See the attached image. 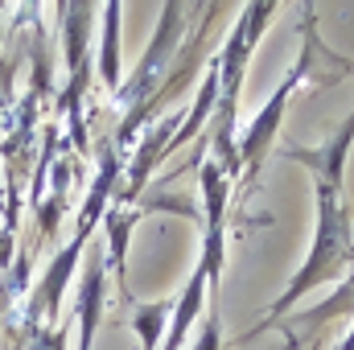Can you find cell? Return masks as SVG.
Here are the masks:
<instances>
[{
	"instance_id": "4fadbf2b",
	"label": "cell",
	"mask_w": 354,
	"mask_h": 350,
	"mask_svg": "<svg viewBox=\"0 0 354 350\" xmlns=\"http://www.w3.org/2000/svg\"><path fill=\"white\" fill-rule=\"evenodd\" d=\"M66 334H71V326L41 330V334H37V347H41V350H66Z\"/></svg>"
},
{
	"instance_id": "ba28073f",
	"label": "cell",
	"mask_w": 354,
	"mask_h": 350,
	"mask_svg": "<svg viewBox=\"0 0 354 350\" xmlns=\"http://www.w3.org/2000/svg\"><path fill=\"white\" fill-rule=\"evenodd\" d=\"M87 239H91L87 231H75V239L54 256V264L46 268V276H41V284H37V293H33V301H29V322H37V317H58V305H62L66 280H71V272H75L79 252H83Z\"/></svg>"
},
{
	"instance_id": "52a82bcc",
	"label": "cell",
	"mask_w": 354,
	"mask_h": 350,
	"mask_svg": "<svg viewBox=\"0 0 354 350\" xmlns=\"http://www.w3.org/2000/svg\"><path fill=\"white\" fill-rule=\"evenodd\" d=\"M351 313H354V272H351V280L338 284L334 297H326V301H317L313 309H301L297 317H284V322H276V326L284 330L288 347L297 350V347H305L326 322H334V317H351ZM276 326H268V330H276ZM260 334H264V330H260Z\"/></svg>"
},
{
	"instance_id": "7c38bea8",
	"label": "cell",
	"mask_w": 354,
	"mask_h": 350,
	"mask_svg": "<svg viewBox=\"0 0 354 350\" xmlns=\"http://www.w3.org/2000/svg\"><path fill=\"white\" fill-rule=\"evenodd\" d=\"M169 313H174V301L132 305V326H136L140 347H145V350H161V334L169 330Z\"/></svg>"
},
{
	"instance_id": "7a4b0ae2",
	"label": "cell",
	"mask_w": 354,
	"mask_h": 350,
	"mask_svg": "<svg viewBox=\"0 0 354 350\" xmlns=\"http://www.w3.org/2000/svg\"><path fill=\"white\" fill-rule=\"evenodd\" d=\"M276 4L260 0V4H243L239 8V21L231 25L223 50L214 54V71H218V103H214V132H210V145H214V161L223 165V174L239 177V136H235V124H239V87L248 79V62H252V50L256 42L264 37L268 21H272Z\"/></svg>"
},
{
	"instance_id": "30bf717a",
	"label": "cell",
	"mask_w": 354,
	"mask_h": 350,
	"mask_svg": "<svg viewBox=\"0 0 354 350\" xmlns=\"http://www.w3.org/2000/svg\"><path fill=\"white\" fill-rule=\"evenodd\" d=\"M120 17L124 8L111 0L103 4V42H99V79L103 87L120 91Z\"/></svg>"
},
{
	"instance_id": "277c9868",
	"label": "cell",
	"mask_w": 354,
	"mask_h": 350,
	"mask_svg": "<svg viewBox=\"0 0 354 350\" xmlns=\"http://www.w3.org/2000/svg\"><path fill=\"white\" fill-rule=\"evenodd\" d=\"M305 83H309V54L301 50L297 62L288 66V75L280 79V87L272 91V99L252 116L248 132L239 136V181H243V185H252L256 174L264 169L268 153H272V145H276V132H280V124H284V111H288L297 87H305Z\"/></svg>"
},
{
	"instance_id": "9c48e42d",
	"label": "cell",
	"mask_w": 354,
	"mask_h": 350,
	"mask_svg": "<svg viewBox=\"0 0 354 350\" xmlns=\"http://www.w3.org/2000/svg\"><path fill=\"white\" fill-rule=\"evenodd\" d=\"M103 288H107V256H91L87 276H83V284H79V301H75L79 350H91V342H95L99 313H103Z\"/></svg>"
},
{
	"instance_id": "5b68a950",
	"label": "cell",
	"mask_w": 354,
	"mask_h": 350,
	"mask_svg": "<svg viewBox=\"0 0 354 350\" xmlns=\"http://www.w3.org/2000/svg\"><path fill=\"white\" fill-rule=\"evenodd\" d=\"M58 17H62V46H66V71H71V87L62 95V107L71 111L75 145L87 149V132H83V83H87L91 4H58Z\"/></svg>"
},
{
	"instance_id": "5bb4252c",
	"label": "cell",
	"mask_w": 354,
	"mask_h": 350,
	"mask_svg": "<svg viewBox=\"0 0 354 350\" xmlns=\"http://www.w3.org/2000/svg\"><path fill=\"white\" fill-rule=\"evenodd\" d=\"M338 350H354V326H351V330H346V338L338 342Z\"/></svg>"
},
{
	"instance_id": "3957f363",
	"label": "cell",
	"mask_w": 354,
	"mask_h": 350,
	"mask_svg": "<svg viewBox=\"0 0 354 350\" xmlns=\"http://www.w3.org/2000/svg\"><path fill=\"white\" fill-rule=\"evenodd\" d=\"M181 17H185V8H181L177 0H169V4L161 8L157 33H153L149 50H145V58L136 62V71L128 75V83H120V91H115V99H120V107H124V124H120V132H115V145H120V149L140 132V111L153 103V95L161 91L169 66H174L177 42L185 37V21H181Z\"/></svg>"
},
{
	"instance_id": "6da1fadb",
	"label": "cell",
	"mask_w": 354,
	"mask_h": 350,
	"mask_svg": "<svg viewBox=\"0 0 354 350\" xmlns=\"http://www.w3.org/2000/svg\"><path fill=\"white\" fill-rule=\"evenodd\" d=\"M346 272H354V223H351V210H346V202H342V190H330V185H322L317 181V235H313V248H309V256L305 264L297 268V276L288 280V288L272 301V313H268V326H276V322H284L317 284H330V280H342ZM260 330H252V334H260ZM248 334V338H252ZM243 338V342H248Z\"/></svg>"
},
{
	"instance_id": "8fae6325",
	"label": "cell",
	"mask_w": 354,
	"mask_h": 350,
	"mask_svg": "<svg viewBox=\"0 0 354 350\" xmlns=\"http://www.w3.org/2000/svg\"><path fill=\"white\" fill-rule=\"evenodd\" d=\"M103 223H107V268H115V276H120V284H124V272H128V235H132V227H136V214L132 210H124V206H107V214H103Z\"/></svg>"
},
{
	"instance_id": "8992f818",
	"label": "cell",
	"mask_w": 354,
	"mask_h": 350,
	"mask_svg": "<svg viewBox=\"0 0 354 350\" xmlns=\"http://www.w3.org/2000/svg\"><path fill=\"white\" fill-rule=\"evenodd\" d=\"M177 128H181V116H165L157 128H149L145 136H140V145H136V157H132V165H128V177H124V190L115 194V206H132L140 194H145V185H149V177L153 169L169 157V145H174Z\"/></svg>"
}]
</instances>
